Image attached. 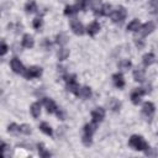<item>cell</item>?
Returning <instances> with one entry per match:
<instances>
[{
    "label": "cell",
    "mask_w": 158,
    "mask_h": 158,
    "mask_svg": "<svg viewBox=\"0 0 158 158\" xmlns=\"http://www.w3.org/2000/svg\"><path fill=\"white\" fill-rule=\"evenodd\" d=\"M96 126H98V123H95V122L86 123L84 126V133H83V137H81V142H83L84 146L89 147L91 144V142H93V135L96 131Z\"/></svg>",
    "instance_id": "1"
},
{
    "label": "cell",
    "mask_w": 158,
    "mask_h": 158,
    "mask_svg": "<svg viewBox=\"0 0 158 158\" xmlns=\"http://www.w3.org/2000/svg\"><path fill=\"white\" fill-rule=\"evenodd\" d=\"M128 143H130V146H131L133 149H136V151H146V149L148 148V143L143 139V137H141V136H138V135L131 136Z\"/></svg>",
    "instance_id": "2"
},
{
    "label": "cell",
    "mask_w": 158,
    "mask_h": 158,
    "mask_svg": "<svg viewBox=\"0 0 158 158\" xmlns=\"http://www.w3.org/2000/svg\"><path fill=\"white\" fill-rule=\"evenodd\" d=\"M64 80L67 83V90L77 95L80 88H79V84L75 80V75H73V74H65L64 75Z\"/></svg>",
    "instance_id": "3"
},
{
    "label": "cell",
    "mask_w": 158,
    "mask_h": 158,
    "mask_svg": "<svg viewBox=\"0 0 158 158\" xmlns=\"http://www.w3.org/2000/svg\"><path fill=\"white\" fill-rule=\"evenodd\" d=\"M126 17V9L123 6H118L116 10L111 12V20L114 22H122Z\"/></svg>",
    "instance_id": "4"
},
{
    "label": "cell",
    "mask_w": 158,
    "mask_h": 158,
    "mask_svg": "<svg viewBox=\"0 0 158 158\" xmlns=\"http://www.w3.org/2000/svg\"><path fill=\"white\" fill-rule=\"evenodd\" d=\"M41 74H42V68H40V67H30V68L25 69V72H23V77L26 79L38 78Z\"/></svg>",
    "instance_id": "5"
},
{
    "label": "cell",
    "mask_w": 158,
    "mask_h": 158,
    "mask_svg": "<svg viewBox=\"0 0 158 158\" xmlns=\"http://www.w3.org/2000/svg\"><path fill=\"white\" fill-rule=\"evenodd\" d=\"M105 117V110L102 107H96L91 111V118H93V122L95 123H100Z\"/></svg>",
    "instance_id": "6"
},
{
    "label": "cell",
    "mask_w": 158,
    "mask_h": 158,
    "mask_svg": "<svg viewBox=\"0 0 158 158\" xmlns=\"http://www.w3.org/2000/svg\"><path fill=\"white\" fill-rule=\"evenodd\" d=\"M10 67H11V69H12L14 73L23 74V72H25V68H23L22 63H21L20 59H17V58H12V59H11V62H10Z\"/></svg>",
    "instance_id": "7"
},
{
    "label": "cell",
    "mask_w": 158,
    "mask_h": 158,
    "mask_svg": "<svg viewBox=\"0 0 158 158\" xmlns=\"http://www.w3.org/2000/svg\"><path fill=\"white\" fill-rule=\"evenodd\" d=\"M144 94H146V91H144L143 88H137V89H135V90L132 91V94H131V101H132L135 105H138L139 101H141L142 95H144Z\"/></svg>",
    "instance_id": "8"
},
{
    "label": "cell",
    "mask_w": 158,
    "mask_h": 158,
    "mask_svg": "<svg viewBox=\"0 0 158 158\" xmlns=\"http://www.w3.org/2000/svg\"><path fill=\"white\" fill-rule=\"evenodd\" d=\"M142 114H143L144 117L151 118L153 116V114H154V105L152 102H149V101L144 102L143 106H142Z\"/></svg>",
    "instance_id": "9"
},
{
    "label": "cell",
    "mask_w": 158,
    "mask_h": 158,
    "mask_svg": "<svg viewBox=\"0 0 158 158\" xmlns=\"http://www.w3.org/2000/svg\"><path fill=\"white\" fill-rule=\"evenodd\" d=\"M70 27H72V31L78 35V36H81L84 33V26L81 22H79L78 20H73L72 23H70Z\"/></svg>",
    "instance_id": "10"
},
{
    "label": "cell",
    "mask_w": 158,
    "mask_h": 158,
    "mask_svg": "<svg viewBox=\"0 0 158 158\" xmlns=\"http://www.w3.org/2000/svg\"><path fill=\"white\" fill-rule=\"evenodd\" d=\"M153 30H154V23H153L152 21H148V22H146L144 25L141 26V28H139V33H141L142 36H147V35L152 33Z\"/></svg>",
    "instance_id": "11"
},
{
    "label": "cell",
    "mask_w": 158,
    "mask_h": 158,
    "mask_svg": "<svg viewBox=\"0 0 158 158\" xmlns=\"http://www.w3.org/2000/svg\"><path fill=\"white\" fill-rule=\"evenodd\" d=\"M43 104H44V106H46V109H47V112L48 114H53V112H56L57 111V105L54 104V101L52 100V99H48V98H44L43 99Z\"/></svg>",
    "instance_id": "12"
},
{
    "label": "cell",
    "mask_w": 158,
    "mask_h": 158,
    "mask_svg": "<svg viewBox=\"0 0 158 158\" xmlns=\"http://www.w3.org/2000/svg\"><path fill=\"white\" fill-rule=\"evenodd\" d=\"M112 80H114V84L116 88L121 89L125 86V79H123V75L121 73H116L112 75Z\"/></svg>",
    "instance_id": "13"
},
{
    "label": "cell",
    "mask_w": 158,
    "mask_h": 158,
    "mask_svg": "<svg viewBox=\"0 0 158 158\" xmlns=\"http://www.w3.org/2000/svg\"><path fill=\"white\" fill-rule=\"evenodd\" d=\"M99 31H100V25H99V22H96V21L91 22V23L88 26V28H86V32H88L89 36H95Z\"/></svg>",
    "instance_id": "14"
},
{
    "label": "cell",
    "mask_w": 158,
    "mask_h": 158,
    "mask_svg": "<svg viewBox=\"0 0 158 158\" xmlns=\"http://www.w3.org/2000/svg\"><path fill=\"white\" fill-rule=\"evenodd\" d=\"M77 95L79 98H81V99H88V98L91 96V90H90L89 86H83V88L79 89V91H78Z\"/></svg>",
    "instance_id": "15"
},
{
    "label": "cell",
    "mask_w": 158,
    "mask_h": 158,
    "mask_svg": "<svg viewBox=\"0 0 158 158\" xmlns=\"http://www.w3.org/2000/svg\"><path fill=\"white\" fill-rule=\"evenodd\" d=\"M33 44H35V42H33L32 36H30V35H23V37H22V46H23L25 48H32Z\"/></svg>",
    "instance_id": "16"
},
{
    "label": "cell",
    "mask_w": 158,
    "mask_h": 158,
    "mask_svg": "<svg viewBox=\"0 0 158 158\" xmlns=\"http://www.w3.org/2000/svg\"><path fill=\"white\" fill-rule=\"evenodd\" d=\"M153 62H154V54L153 53H146L142 57V63L144 67H149L151 64H153Z\"/></svg>",
    "instance_id": "17"
},
{
    "label": "cell",
    "mask_w": 158,
    "mask_h": 158,
    "mask_svg": "<svg viewBox=\"0 0 158 158\" xmlns=\"http://www.w3.org/2000/svg\"><path fill=\"white\" fill-rule=\"evenodd\" d=\"M30 111H31L33 117H38L40 114H41V104L40 102H33L30 107Z\"/></svg>",
    "instance_id": "18"
},
{
    "label": "cell",
    "mask_w": 158,
    "mask_h": 158,
    "mask_svg": "<svg viewBox=\"0 0 158 158\" xmlns=\"http://www.w3.org/2000/svg\"><path fill=\"white\" fill-rule=\"evenodd\" d=\"M139 28H141V23H139L138 20H132V21L128 23V26H127V30L131 31V32L139 31Z\"/></svg>",
    "instance_id": "19"
},
{
    "label": "cell",
    "mask_w": 158,
    "mask_h": 158,
    "mask_svg": "<svg viewBox=\"0 0 158 158\" xmlns=\"http://www.w3.org/2000/svg\"><path fill=\"white\" fill-rule=\"evenodd\" d=\"M133 78H135L136 81L142 83L144 80V70L143 69H136V70H133Z\"/></svg>",
    "instance_id": "20"
},
{
    "label": "cell",
    "mask_w": 158,
    "mask_h": 158,
    "mask_svg": "<svg viewBox=\"0 0 158 158\" xmlns=\"http://www.w3.org/2000/svg\"><path fill=\"white\" fill-rule=\"evenodd\" d=\"M40 130H41L43 133H46L47 136H52V135H53V130H52V127H51L47 122H42V123L40 125Z\"/></svg>",
    "instance_id": "21"
},
{
    "label": "cell",
    "mask_w": 158,
    "mask_h": 158,
    "mask_svg": "<svg viewBox=\"0 0 158 158\" xmlns=\"http://www.w3.org/2000/svg\"><path fill=\"white\" fill-rule=\"evenodd\" d=\"M56 42H57L59 46L65 44V43L68 42V37H67V35H65V33H63V32L58 33V35H57V37H56Z\"/></svg>",
    "instance_id": "22"
},
{
    "label": "cell",
    "mask_w": 158,
    "mask_h": 158,
    "mask_svg": "<svg viewBox=\"0 0 158 158\" xmlns=\"http://www.w3.org/2000/svg\"><path fill=\"white\" fill-rule=\"evenodd\" d=\"M25 10H26V12H30V14L37 11V5H36V2H35L33 0L28 1V2L25 5Z\"/></svg>",
    "instance_id": "23"
},
{
    "label": "cell",
    "mask_w": 158,
    "mask_h": 158,
    "mask_svg": "<svg viewBox=\"0 0 158 158\" xmlns=\"http://www.w3.org/2000/svg\"><path fill=\"white\" fill-rule=\"evenodd\" d=\"M68 56H69V49H67V48H60V49L58 51V59H59V60L67 59Z\"/></svg>",
    "instance_id": "24"
},
{
    "label": "cell",
    "mask_w": 158,
    "mask_h": 158,
    "mask_svg": "<svg viewBox=\"0 0 158 158\" xmlns=\"http://www.w3.org/2000/svg\"><path fill=\"white\" fill-rule=\"evenodd\" d=\"M109 105H110V107H111L114 111H118L120 107H121V102H120L117 99H111V101L109 102Z\"/></svg>",
    "instance_id": "25"
},
{
    "label": "cell",
    "mask_w": 158,
    "mask_h": 158,
    "mask_svg": "<svg viewBox=\"0 0 158 158\" xmlns=\"http://www.w3.org/2000/svg\"><path fill=\"white\" fill-rule=\"evenodd\" d=\"M38 153H40V156L43 157V158H46V157H51V153H49L48 151H46L43 143H40V144H38Z\"/></svg>",
    "instance_id": "26"
},
{
    "label": "cell",
    "mask_w": 158,
    "mask_h": 158,
    "mask_svg": "<svg viewBox=\"0 0 158 158\" xmlns=\"http://www.w3.org/2000/svg\"><path fill=\"white\" fill-rule=\"evenodd\" d=\"M130 67H131V62H130L128 59H123V60H121V62L118 63V68L122 69V70H126V69H128Z\"/></svg>",
    "instance_id": "27"
},
{
    "label": "cell",
    "mask_w": 158,
    "mask_h": 158,
    "mask_svg": "<svg viewBox=\"0 0 158 158\" xmlns=\"http://www.w3.org/2000/svg\"><path fill=\"white\" fill-rule=\"evenodd\" d=\"M20 132L23 133V135H30L31 133V126L30 125H26V123L21 125L20 126Z\"/></svg>",
    "instance_id": "28"
},
{
    "label": "cell",
    "mask_w": 158,
    "mask_h": 158,
    "mask_svg": "<svg viewBox=\"0 0 158 158\" xmlns=\"http://www.w3.org/2000/svg\"><path fill=\"white\" fill-rule=\"evenodd\" d=\"M78 10H77V7H75V5L74 6H65V9H64V15H73V14H75Z\"/></svg>",
    "instance_id": "29"
},
{
    "label": "cell",
    "mask_w": 158,
    "mask_h": 158,
    "mask_svg": "<svg viewBox=\"0 0 158 158\" xmlns=\"http://www.w3.org/2000/svg\"><path fill=\"white\" fill-rule=\"evenodd\" d=\"M7 131H9L10 133H19V132H20V126H17L16 123H11V125H9V127H7Z\"/></svg>",
    "instance_id": "30"
},
{
    "label": "cell",
    "mask_w": 158,
    "mask_h": 158,
    "mask_svg": "<svg viewBox=\"0 0 158 158\" xmlns=\"http://www.w3.org/2000/svg\"><path fill=\"white\" fill-rule=\"evenodd\" d=\"M144 153H146V156H148V157H156V156H158V152H157L154 148H149V147L144 151Z\"/></svg>",
    "instance_id": "31"
},
{
    "label": "cell",
    "mask_w": 158,
    "mask_h": 158,
    "mask_svg": "<svg viewBox=\"0 0 158 158\" xmlns=\"http://www.w3.org/2000/svg\"><path fill=\"white\" fill-rule=\"evenodd\" d=\"M32 25H33V27H35V28H37V30H38V28L42 26V19H41V17H36V19L33 20Z\"/></svg>",
    "instance_id": "32"
},
{
    "label": "cell",
    "mask_w": 158,
    "mask_h": 158,
    "mask_svg": "<svg viewBox=\"0 0 158 158\" xmlns=\"http://www.w3.org/2000/svg\"><path fill=\"white\" fill-rule=\"evenodd\" d=\"M7 49H9V48H7V46H6V43H5L4 41H2V42H1V51H0V53H1V56H4V54H5L6 52H7Z\"/></svg>",
    "instance_id": "33"
},
{
    "label": "cell",
    "mask_w": 158,
    "mask_h": 158,
    "mask_svg": "<svg viewBox=\"0 0 158 158\" xmlns=\"http://www.w3.org/2000/svg\"><path fill=\"white\" fill-rule=\"evenodd\" d=\"M100 1L101 0H90V6H93V9H96V7H99Z\"/></svg>",
    "instance_id": "34"
},
{
    "label": "cell",
    "mask_w": 158,
    "mask_h": 158,
    "mask_svg": "<svg viewBox=\"0 0 158 158\" xmlns=\"http://www.w3.org/2000/svg\"><path fill=\"white\" fill-rule=\"evenodd\" d=\"M149 4H151V7L153 10H158V0H151Z\"/></svg>",
    "instance_id": "35"
},
{
    "label": "cell",
    "mask_w": 158,
    "mask_h": 158,
    "mask_svg": "<svg viewBox=\"0 0 158 158\" xmlns=\"http://www.w3.org/2000/svg\"><path fill=\"white\" fill-rule=\"evenodd\" d=\"M56 114H57V116H58V118H59V120H64V112H63L62 110H59V109H57V111H56Z\"/></svg>",
    "instance_id": "36"
},
{
    "label": "cell",
    "mask_w": 158,
    "mask_h": 158,
    "mask_svg": "<svg viewBox=\"0 0 158 158\" xmlns=\"http://www.w3.org/2000/svg\"><path fill=\"white\" fill-rule=\"evenodd\" d=\"M136 46L138 47V49H141V48H143L144 43H143V41H142V40H138V41H136Z\"/></svg>",
    "instance_id": "37"
},
{
    "label": "cell",
    "mask_w": 158,
    "mask_h": 158,
    "mask_svg": "<svg viewBox=\"0 0 158 158\" xmlns=\"http://www.w3.org/2000/svg\"><path fill=\"white\" fill-rule=\"evenodd\" d=\"M6 148H7V146H6V144H5L4 142H2V143H1V151H2V153H5Z\"/></svg>",
    "instance_id": "38"
}]
</instances>
